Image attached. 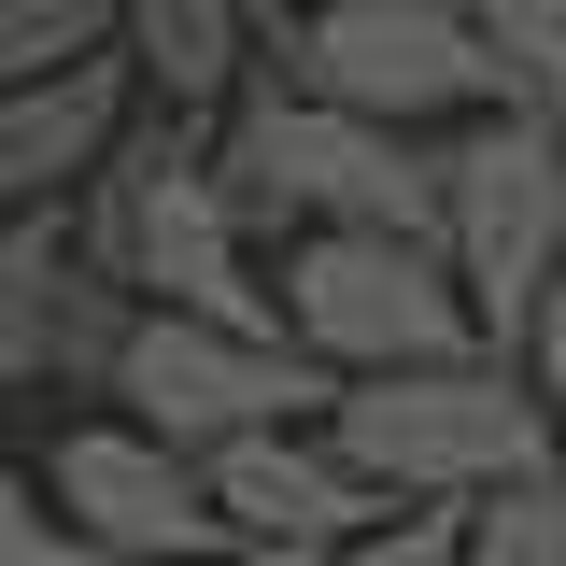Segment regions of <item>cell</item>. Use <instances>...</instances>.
Masks as SVG:
<instances>
[{
	"label": "cell",
	"instance_id": "9c48e42d",
	"mask_svg": "<svg viewBox=\"0 0 566 566\" xmlns=\"http://www.w3.org/2000/svg\"><path fill=\"white\" fill-rule=\"evenodd\" d=\"M212 468V524H227V538H270V553H340L354 524H382V510H397V495L382 482H354L340 453H297V439H283V424H255V439H227V453H199Z\"/></svg>",
	"mask_w": 566,
	"mask_h": 566
},
{
	"label": "cell",
	"instance_id": "ac0fdd59",
	"mask_svg": "<svg viewBox=\"0 0 566 566\" xmlns=\"http://www.w3.org/2000/svg\"><path fill=\"white\" fill-rule=\"evenodd\" d=\"M199 566H297V553H270V538H227V553H199Z\"/></svg>",
	"mask_w": 566,
	"mask_h": 566
},
{
	"label": "cell",
	"instance_id": "5bb4252c",
	"mask_svg": "<svg viewBox=\"0 0 566 566\" xmlns=\"http://www.w3.org/2000/svg\"><path fill=\"white\" fill-rule=\"evenodd\" d=\"M99 43H114V0H0V85H29L57 57H99Z\"/></svg>",
	"mask_w": 566,
	"mask_h": 566
},
{
	"label": "cell",
	"instance_id": "2e32d148",
	"mask_svg": "<svg viewBox=\"0 0 566 566\" xmlns=\"http://www.w3.org/2000/svg\"><path fill=\"white\" fill-rule=\"evenodd\" d=\"M71 553H85V538H71L57 510H43V495L0 468V566H71Z\"/></svg>",
	"mask_w": 566,
	"mask_h": 566
},
{
	"label": "cell",
	"instance_id": "8992f818",
	"mask_svg": "<svg viewBox=\"0 0 566 566\" xmlns=\"http://www.w3.org/2000/svg\"><path fill=\"white\" fill-rule=\"evenodd\" d=\"M114 397H128L142 439H170V453H227V439H255V424L312 411V397H340L312 354L283 340H241V326H199V312H156L142 297L128 340H114V368H99Z\"/></svg>",
	"mask_w": 566,
	"mask_h": 566
},
{
	"label": "cell",
	"instance_id": "6da1fadb",
	"mask_svg": "<svg viewBox=\"0 0 566 566\" xmlns=\"http://www.w3.org/2000/svg\"><path fill=\"white\" fill-rule=\"evenodd\" d=\"M85 270H114L128 297H156V312L283 340V297L241 283V227H227V199H212V156L170 142V128L99 142V170H85Z\"/></svg>",
	"mask_w": 566,
	"mask_h": 566
},
{
	"label": "cell",
	"instance_id": "277c9868",
	"mask_svg": "<svg viewBox=\"0 0 566 566\" xmlns=\"http://www.w3.org/2000/svg\"><path fill=\"white\" fill-rule=\"evenodd\" d=\"M553 255H566V156L524 128V114H495L482 142L439 156V270H453V297H468L482 354L524 368V312H538Z\"/></svg>",
	"mask_w": 566,
	"mask_h": 566
},
{
	"label": "cell",
	"instance_id": "3957f363",
	"mask_svg": "<svg viewBox=\"0 0 566 566\" xmlns=\"http://www.w3.org/2000/svg\"><path fill=\"white\" fill-rule=\"evenodd\" d=\"M212 199H227V227L312 212V227H397V241H439V156H411L397 128H368V114H340V99L255 85L241 128H227V156H212Z\"/></svg>",
	"mask_w": 566,
	"mask_h": 566
},
{
	"label": "cell",
	"instance_id": "52a82bcc",
	"mask_svg": "<svg viewBox=\"0 0 566 566\" xmlns=\"http://www.w3.org/2000/svg\"><path fill=\"white\" fill-rule=\"evenodd\" d=\"M297 99H340L368 128H424V114H495V57L453 0H312L297 43H283Z\"/></svg>",
	"mask_w": 566,
	"mask_h": 566
},
{
	"label": "cell",
	"instance_id": "7c38bea8",
	"mask_svg": "<svg viewBox=\"0 0 566 566\" xmlns=\"http://www.w3.org/2000/svg\"><path fill=\"white\" fill-rule=\"evenodd\" d=\"M57 270H71V241L43 212H14L0 227V382H43L57 368Z\"/></svg>",
	"mask_w": 566,
	"mask_h": 566
},
{
	"label": "cell",
	"instance_id": "ba28073f",
	"mask_svg": "<svg viewBox=\"0 0 566 566\" xmlns=\"http://www.w3.org/2000/svg\"><path fill=\"white\" fill-rule=\"evenodd\" d=\"M57 524L85 538V553H114V566H199V553H227L199 453H170V439H142V424H71L57 439Z\"/></svg>",
	"mask_w": 566,
	"mask_h": 566
},
{
	"label": "cell",
	"instance_id": "4fadbf2b",
	"mask_svg": "<svg viewBox=\"0 0 566 566\" xmlns=\"http://www.w3.org/2000/svg\"><path fill=\"white\" fill-rule=\"evenodd\" d=\"M453 566H566V482H553V468L482 482V495H468V538H453Z\"/></svg>",
	"mask_w": 566,
	"mask_h": 566
},
{
	"label": "cell",
	"instance_id": "d6986e66",
	"mask_svg": "<svg viewBox=\"0 0 566 566\" xmlns=\"http://www.w3.org/2000/svg\"><path fill=\"white\" fill-rule=\"evenodd\" d=\"M297 14H312V0H297Z\"/></svg>",
	"mask_w": 566,
	"mask_h": 566
},
{
	"label": "cell",
	"instance_id": "8fae6325",
	"mask_svg": "<svg viewBox=\"0 0 566 566\" xmlns=\"http://www.w3.org/2000/svg\"><path fill=\"white\" fill-rule=\"evenodd\" d=\"M114 29H128V57L156 71L170 114H212L241 85V0H114Z\"/></svg>",
	"mask_w": 566,
	"mask_h": 566
},
{
	"label": "cell",
	"instance_id": "7a4b0ae2",
	"mask_svg": "<svg viewBox=\"0 0 566 566\" xmlns=\"http://www.w3.org/2000/svg\"><path fill=\"white\" fill-rule=\"evenodd\" d=\"M340 468L382 495H482L553 468V411L510 354H439V368H354L340 397Z\"/></svg>",
	"mask_w": 566,
	"mask_h": 566
},
{
	"label": "cell",
	"instance_id": "5b68a950",
	"mask_svg": "<svg viewBox=\"0 0 566 566\" xmlns=\"http://www.w3.org/2000/svg\"><path fill=\"white\" fill-rule=\"evenodd\" d=\"M283 326H297L312 368H439V354H482L439 241H397V227H312L283 255Z\"/></svg>",
	"mask_w": 566,
	"mask_h": 566
},
{
	"label": "cell",
	"instance_id": "e0dca14e",
	"mask_svg": "<svg viewBox=\"0 0 566 566\" xmlns=\"http://www.w3.org/2000/svg\"><path fill=\"white\" fill-rule=\"evenodd\" d=\"M524 382H538V411H566V255L538 283V312H524Z\"/></svg>",
	"mask_w": 566,
	"mask_h": 566
},
{
	"label": "cell",
	"instance_id": "9a60e30c",
	"mask_svg": "<svg viewBox=\"0 0 566 566\" xmlns=\"http://www.w3.org/2000/svg\"><path fill=\"white\" fill-rule=\"evenodd\" d=\"M453 538H468V510H382V524H354L326 566H453Z\"/></svg>",
	"mask_w": 566,
	"mask_h": 566
},
{
	"label": "cell",
	"instance_id": "30bf717a",
	"mask_svg": "<svg viewBox=\"0 0 566 566\" xmlns=\"http://www.w3.org/2000/svg\"><path fill=\"white\" fill-rule=\"evenodd\" d=\"M114 128H128V57H114V43L0 85V212H43L57 185H85Z\"/></svg>",
	"mask_w": 566,
	"mask_h": 566
}]
</instances>
